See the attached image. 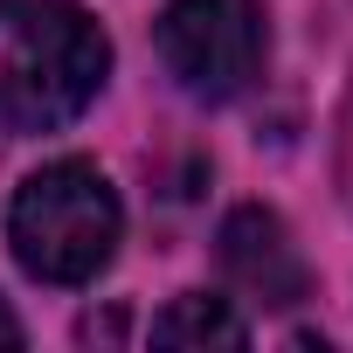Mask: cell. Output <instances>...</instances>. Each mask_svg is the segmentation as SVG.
I'll use <instances>...</instances> for the list:
<instances>
[{
  "mask_svg": "<svg viewBox=\"0 0 353 353\" xmlns=\"http://www.w3.org/2000/svg\"><path fill=\"white\" fill-rule=\"evenodd\" d=\"M111 77V35L77 0L21 8V28L0 56V139H49L77 125Z\"/></svg>",
  "mask_w": 353,
  "mask_h": 353,
  "instance_id": "obj_1",
  "label": "cell"
},
{
  "mask_svg": "<svg viewBox=\"0 0 353 353\" xmlns=\"http://www.w3.org/2000/svg\"><path fill=\"white\" fill-rule=\"evenodd\" d=\"M215 250H222V277H229L243 298H256V305H277V312H284V305H298V298L312 291V270H305L291 229H284L270 208H256V201L222 222Z\"/></svg>",
  "mask_w": 353,
  "mask_h": 353,
  "instance_id": "obj_4",
  "label": "cell"
},
{
  "mask_svg": "<svg viewBox=\"0 0 353 353\" xmlns=\"http://www.w3.org/2000/svg\"><path fill=\"white\" fill-rule=\"evenodd\" d=\"M125 236V208L90 159H49L8 201V250L35 284H90Z\"/></svg>",
  "mask_w": 353,
  "mask_h": 353,
  "instance_id": "obj_2",
  "label": "cell"
},
{
  "mask_svg": "<svg viewBox=\"0 0 353 353\" xmlns=\"http://www.w3.org/2000/svg\"><path fill=\"white\" fill-rule=\"evenodd\" d=\"M0 346H21V319H14L8 305H0Z\"/></svg>",
  "mask_w": 353,
  "mask_h": 353,
  "instance_id": "obj_6",
  "label": "cell"
},
{
  "mask_svg": "<svg viewBox=\"0 0 353 353\" xmlns=\"http://www.w3.org/2000/svg\"><path fill=\"white\" fill-rule=\"evenodd\" d=\"M28 8V0H0V21H8V14H21Z\"/></svg>",
  "mask_w": 353,
  "mask_h": 353,
  "instance_id": "obj_7",
  "label": "cell"
},
{
  "mask_svg": "<svg viewBox=\"0 0 353 353\" xmlns=\"http://www.w3.org/2000/svg\"><path fill=\"white\" fill-rule=\"evenodd\" d=\"M159 63L201 104H229L263 77L270 28H263V0H166L159 14Z\"/></svg>",
  "mask_w": 353,
  "mask_h": 353,
  "instance_id": "obj_3",
  "label": "cell"
},
{
  "mask_svg": "<svg viewBox=\"0 0 353 353\" xmlns=\"http://www.w3.org/2000/svg\"><path fill=\"white\" fill-rule=\"evenodd\" d=\"M152 339H159V346H243L250 325H243L222 298L188 291V298H173V305L152 319Z\"/></svg>",
  "mask_w": 353,
  "mask_h": 353,
  "instance_id": "obj_5",
  "label": "cell"
}]
</instances>
